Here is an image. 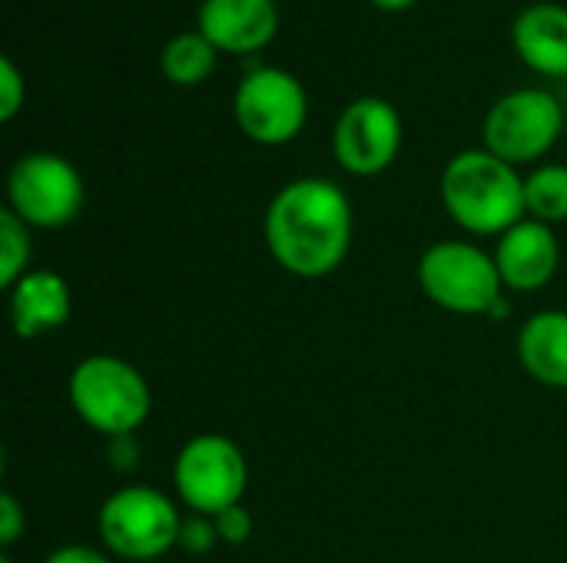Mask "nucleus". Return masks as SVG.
Returning <instances> with one entry per match:
<instances>
[{
    "label": "nucleus",
    "instance_id": "nucleus-1",
    "mask_svg": "<svg viewBox=\"0 0 567 563\" xmlns=\"http://www.w3.org/2000/svg\"><path fill=\"white\" fill-rule=\"evenodd\" d=\"M266 246L296 279L332 275L352 246V202L329 179H292L266 209Z\"/></svg>",
    "mask_w": 567,
    "mask_h": 563
},
{
    "label": "nucleus",
    "instance_id": "nucleus-2",
    "mask_svg": "<svg viewBox=\"0 0 567 563\" xmlns=\"http://www.w3.org/2000/svg\"><path fill=\"white\" fill-rule=\"evenodd\" d=\"M445 212L475 236H505L518 226L525 209V176L488 149H465L442 169Z\"/></svg>",
    "mask_w": 567,
    "mask_h": 563
},
{
    "label": "nucleus",
    "instance_id": "nucleus-3",
    "mask_svg": "<svg viewBox=\"0 0 567 563\" xmlns=\"http://www.w3.org/2000/svg\"><path fill=\"white\" fill-rule=\"evenodd\" d=\"M73 411L103 438L136 435L150 418V385L130 362L116 355H90L70 372L66 385Z\"/></svg>",
    "mask_w": 567,
    "mask_h": 563
},
{
    "label": "nucleus",
    "instance_id": "nucleus-4",
    "mask_svg": "<svg viewBox=\"0 0 567 563\" xmlns=\"http://www.w3.org/2000/svg\"><path fill=\"white\" fill-rule=\"evenodd\" d=\"M100 541L116 557L136 563L159 561L179 541L183 518L176 504L156 488L130 484L110 494L96 518Z\"/></svg>",
    "mask_w": 567,
    "mask_h": 563
},
{
    "label": "nucleus",
    "instance_id": "nucleus-5",
    "mask_svg": "<svg viewBox=\"0 0 567 563\" xmlns=\"http://www.w3.org/2000/svg\"><path fill=\"white\" fill-rule=\"evenodd\" d=\"M419 285L439 309L455 315H488L505 289L495 256L455 239L435 242L422 252Z\"/></svg>",
    "mask_w": 567,
    "mask_h": 563
},
{
    "label": "nucleus",
    "instance_id": "nucleus-6",
    "mask_svg": "<svg viewBox=\"0 0 567 563\" xmlns=\"http://www.w3.org/2000/svg\"><path fill=\"white\" fill-rule=\"evenodd\" d=\"M249 481L246 458L236 441L223 435H196L186 441L173 465V484L193 514L216 518L226 508L243 504Z\"/></svg>",
    "mask_w": 567,
    "mask_h": 563
},
{
    "label": "nucleus",
    "instance_id": "nucleus-7",
    "mask_svg": "<svg viewBox=\"0 0 567 563\" xmlns=\"http://www.w3.org/2000/svg\"><path fill=\"white\" fill-rule=\"evenodd\" d=\"M7 202L30 229H63L83 209V179L56 153H27L7 176Z\"/></svg>",
    "mask_w": 567,
    "mask_h": 563
},
{
    "label": "nucleus",
    "instance_id": "nucleus-8",
    "mask_svg": "<svg viewBox=\"0 0 567 563\" xmlns=\"http://www.w3.org/2000/svg\"><path fill=\"white\" fill-rule=\"evenodd\" d=\"M233 116L252 143L282 146L302 133L309 96L289 70L252 66L233 93Z\"/></svg>",
    "mask_w": 567,
    "mask_h": 563
},
{
    "label": "nucleus",
    "instance_id": "nucleus-9",
    "mask_svg": "<svg viewBox=\"0 0 567 563\" xmlns=\"http://www.w3.org/2000/svg\"><path fill=\"white\" fill-rule=\"evenodd\" d=\"M565 129V110L548 90H512L485 116V149L518 166L542 159Z\"/></svg>",
    "mask_w": 567,
    "mask_h": 563
},
{
    "label": "nucleus",
    "instance_id": "nucleus-10",
    "mask_svg": "<svg viewBox=\"0 0 567 563\" xmlns=\"http://www.w3.org/2000/svg\"><path fill=\"white\" fill-rule=\"evenodd\" d=\"M402 149V116L382 96L352 100L332 129L336 163L352 176H379L385 173Z\"/></svg>",
    "mask_w": 567,
    "mask_h": 563
},
{
    "label": "nucleus",
    "instance_id": "nucleus-11",
    "mask_svg": "<svg viewBox=\"0 0 567 563\" xmlns=\"http://www.w3.org/2000/svg\"><path fill=\"white\" fill-rule=\"evenodd\" d=\"M495 265H498L505 289H515V292L545 289L561 265V246H558L555 229L548 222L525 216L518 226L498 236Z\"/></svg>",
    "mask_w": 567,
    "mask_h": 563
},
{
    "label": "nucleus",
    "instance_id": "nucleus-12",
    "mask_svg": "<svg viewBox=\"0 0 567 563\" xmlns=\"http://www.w3.org/2000/svg\"><path fill=\"white\" fill-rule=\"evenodd\" d=\"M199 33L219 53H256L272 43L279 30L276 0H203L199 3Z\"/></svg>",
    "mask_w": 567,
    "mask_h": 563
},
{
    "label": "nucleus",
    "instance_id": "nucleus-13",
    "mask_svg": "<svg viewBox=\"0 0 567 563\" xmlns=\"http://www.w3.org/2000/svg\"><path fill=\"white\" fill-rule=\"evenodd\" d=\"M73 312L70 285L47 269L27 272L10 289V322L20 338H40L66 325Z\"/></svg>",
    "mask_w": 567,
    "mask_h": 563
},
{
    "label": "nucleus",
    "instance_id": "nucleus-14",
    "mask_svg": "<svg viewBox=\"0 0 567 563\" xmlns=\"http://www.w3.org/2000/svg\"><path fill=\"white\" fill-rule=\"evenodd\" d=\"M512 40L518 56L542 76H567V7L532 3L515 17Z\"/></svg>",
    "mask_w": 567,
    "mask_h": 563
},
{
    "label": "nucleus",
    "instance_id": "nucleus-15",
    "mask_svg": "<svg viewBox=\"0 0 567 563\" xmlns=\"http://www.w3.org/2000/svg\"><path fill=\"white\" fill-rule=\"evenodd\" d=\"M518 362L535 382L548 388H567V312L548 309L522 325Z\"/></svg>",
    "mask_w": 567,
    "mask_h": 563
},
{
    "label": "nucleus",
    "instance_id": "nucleus-16",
    "mask_svg": "<svg viewBox=\"0 0 567 563\" xmlns=\"http://www.w3.org/2000/svg\"><path fill=\"white\" fill-rule=\"evenodd\" d=\"M216 53L219 50L199 30H186V33H176L166 40V46L159 53V70L176 86H196L206 76H213Z\"/></svg>",
    "mask_w": 567,
    "mask_h": 563
},
{
    "label": "nucleus",
    "instance_id": "nucleus-17",
    "mask_svg": "<svg viewBox=\"0 0 567 563\" xmlns=\"http://www.w3.org/2000/svg\"><path fill=\"white\" fill-rule=\"evenodd\" d=\"M525 209L538 222H565L567 219V166L548 163L525 176Z\"/></svg>",
    "mask_w": 567,
    "mask_h": 563
},
{
    "label": "nucleus",
    "instance_id": "nucleus-18",
    "mask_svg": "<svg viewBox=\"0 0 567 563\" xmlns=\"http://www.w3.org/2000/svg\"><path fill=\"white\" fill-rule=\"evenodd\" d=\"M30 226L13 212L0 209V285L13 289L30 269Z\"/></svg>",
    "mask_w": 567,
    "mask_h": 563
},
{
    "label": "nucleus",
    "instance_id": "nucleus-19",
    "mask_svg": "<svg viewBox=\"0 0 567 563\" xmlns=\"http://www.w3.org/2000/svg\"><path fill=\"white\" fill-rule=\"evenodd\" d=\"M216 544H219V534H216V521H213V518H206V514H189V518H183L176 548H183V551L193 554V557H203V554H209Z\"/></svg>",
    "mask_w": 567,
    "mask_h": 563
},
{
    "label": "nucleus",
    "instance_id": "nucleus-20",
    "mask_svg": "<svg viewBox=\"0 0 567 563\" xmlns=\"http://www.w3.org/2000/svg\"><path fill=\"white\" fill-rule=\"evenodd\" d=\"M27 100V83L10 56L0 60V119H13Z\"/></svg>",
    "mask_w": 567,
    "mask_h": 563
},
{
    "label": "nucleus",
    "instance_id": "nucleus-21",
    "mask_svg": "<svg viewBox=\"0 0 567 563\" xmlns=\"http://www.w3.org/2000/svg\"><path fill=\"white\" fill-rule=\"evenodd\" d=\"M216 521V534H219V544H229V548H239L252 538V514L236 504V508H226L223 514L213 518Z\"/></svg>",
    "mask_w": 567,
    "mask_h": 563
},
{
    "label": "nucleus",
    "instance_id": "nucleus-22",
    "mask_svg": "<svg viewBox=\"0 0 567 563\" xmlns=\"http://www.w3.org/2000/svg\"><path fill=\"white\" fill-rule=\"evenodd\" d=\"M106 441H110L106 461H110L113 471L130 475V471L140 468V441H136V435H116V438H106Z\"/></svg>",
    "mask_w": 567,
    "mask_h": 563
},
{
    "label": "nucleus",
    "instance_id": "nucleus-23",
    "mask_svg": "<svg viewBox=\"0 0 567 563\" xmlns=\"http://www.w3.org/2000/svg\"><path fill=\"white\" fill-rule=\"evenodd\" d=\"M23 528H27V518H23L17 498L13 494H0V544L3 548L17 544V538L23 534Z\"/></svg>",
    "mask_w": 567,
    "mask_h": 563
},
{
    "label": "nucleus",
    "instance_id": "nucleus-24",
    "mask_svg": "<svg viewBox=\"0 0 567 563\" xmlns=\"http://www.w3.org/2000/svg\"><path fill=\"white\" fill-rule=\"evenodd\" d=\"M43 563H113L106 561V554L93 551V548H80V544H70V548H60L53 551Z\"/></svg>",
    "mask_w": 567,
    "mask_h": 563
},
{
    "label": "nucleus",
    "instance_id": "nucleus-25",
    "mask_svg": "<svg viewBox=\"0 0 567 563\" xmlns=\"http://www.w3.org/2000/svg\"><path fill=\"white\" fill-rule=\"evenodd\" d=\"M508 312H512V305H508V299L502 295L492 309H488V315L485 319H492V322H502V319H508Z\"/></svg>",
    "mask_w": 567,
    "mask_h": 563
},
{
    "label": "nucleus",
    "instance_id": "nucleus-26",
    "mask_svg": "<svg viewBox=\"0 0 567 563\" xmlns=\"http://www.w3.org/2000/svg\"><path fill=\"white\" fill-rule=\"evenodd\" d=\"M375 7H382V10H409L415 0H372Z\"/></svg>",
    "mask_w": 567,
    "mask_h": 563
},
{
    "label": "nucleus",
    "instance_id": "nucleus-27",
    "mask_svg": "<svg viewBox=\"0 0 567 563\" xmlns=\"http://www.w3.org/2000/svg\"><path fill=\"white\" fill-rule=\"evenodd\" d=\"M0 563H10V557H7V554H3V557H0Z\"/></svg>",
    "mask_w": 567,
    "mask_h": 563
},
{
    "label": "nucleus",
    "instance_id": "nucleus-28",
    "mask_svg": "<svg viewBox=\"0 0 567 563\" xmlns=\"http://www.w3.org/2000/svg\"><path fill=\"white\" fill-rule=\"evenodd\" d=\"M150 563H159V561H150Z\"/></svg>",
    "mask_w": 567,
    "mask_h": 563
}]
</instances>
